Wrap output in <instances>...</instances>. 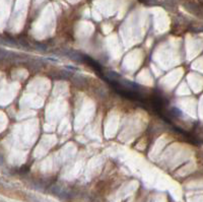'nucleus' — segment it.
Instances as JSON below:
<instances>
[{"label":"nucleus","mask_w":203,"mask_h":202,"mask_svg":"<svg viewBox=\"0 0 203 202\" xmlns=\"http://www.w3.org/2000/svg\"><path fill=\"white\" fill-rule=\"evenodd\" d=\"M172 113L174 114L175 116H177V117H182V116H183V113H182V111L180 109H178V108H172Z\"/></svg>","instance_id":"f257e3e1"}]
</instances>
